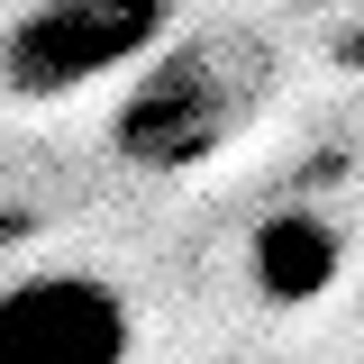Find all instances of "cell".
I'll return each instance as SVG.
<instances>
[{
  "label": "cell",
  "mask_w": 364,
  "mask_h": 364,
  "mask_svg": "<svg viewBox=\"0 0 364 364\" xmlns=\"http://www.w3.org/2000/svg\"><path fill=\"white\" fill-rule=\"evenodd\" d=\"M246 109H255V73H237L219 46H173L128 82L109 136L136 173H182V164H210Z\"/></svg>",
  "instance_id": "cell-1"
},
{
  "label": "cell",
  "mask_w": 364,
  "mask_h": 364,
  "mask_svg": "<svg viewBox=\"0 0 364 364\" xmlns=\"http://www.w3.org/2000/svg\"><path fill=\"white\" fill-rule=\"evenodd\" d=\"M136 310L109 273L46 264L18 273L0 301V364H128Z\"/></svg>",
  "instance_id": "cell-3"
},
{
  "label": "cell",
  "mask_w": 364,
  "mask_h": 364,
  "mask_svg": "<svg viewBox=\"0 0 364 364\" xmlns=\"http://www.w3.org/2000/svg\"><path fill=\"white\" fill-rule=\"evenodd\" d=\"M173 28V0H37L9 28V91L18 100H64L82 82L155 64Z\"/></svg>",
  "instance_id": "cell-2"
},
{
  "label": "cell",
  "mask_w": 364,
  "mask_h": 364,
  "mask_svg": "<svg viewBox=\"0 0 364 364\" xmlns=\"http://www.w3.org/2000/svg\"><path fill=\"white\" fill-rule=\"evenodd\" d=\"M246 273H255L264 301L301 310V301H318V291L346 273V237H337L328 210H273V219L255 228V246H246Z\"/></svg>",
  "instance_id": "cell-4"
}]
</instances>
